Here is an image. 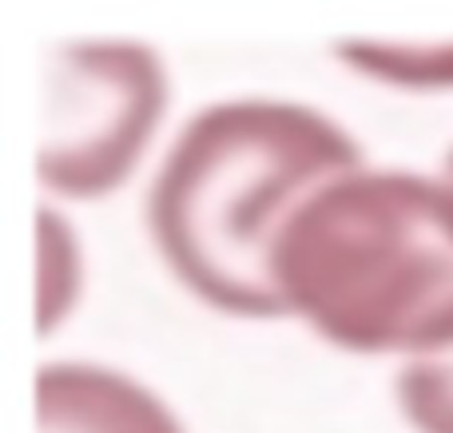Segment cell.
<instances>
[{
    "label": "cell",
    "mask_w": 453,
    "mask_h": 433,
    "mask_svg": "<svg viewBox=\"0 0 453 433\" xmlns=\"http://www.w3.org/2000/svg\"><path fill=\"white\" fill-rule=\"evenodd\" d=\"M350 171H362V148L306 103H211L183 124L151 179V243L215 310L290 315L271 275L274 235L303 199Z\"/></svg>",
    "instance_id": "cell-1"
},
{
    "label": "cell",
    "mask_w": 453,
    "mask_h": 433,
    "mask_svg": "<svg viewBox=\"0 0 453 433\" xmlns=\"http://www.w3.org/2000/svg\"><path fill=\"white\" fill-rule=\"evenodd\" d=\"M290 315L354 354L453 350V187L350 171L295 207L271 247Z\"/></svg>",
    "instance_id": "cell-2"
},
{
    "label": "cell",
    "mask_w": 453,
    "mask_h": 433,
    "mask_svg": "<svg viewBox=\"0 0 453 433\" xmlns=\"http://www.w3.org/2000/svg\"><path fill=\"white\" fill-rule=\"evenodd\" d=\"M167 111V72L148 44H48L36 175L48 191L96 199L140 163Z\"/></svg>",
    "instance_id": "cell-3"
},
{
    "label": "cell",
    "mask_w": 453,
    "mask_h": 433,
    "mask_svg": "<svg viewBox=\"0 0 453 433\" xmlns=\"http://www.w3.org/2000/svg\"><path fill=\"white\" fill-rule=\"evenodd\" d=\"M40 433H183L135 378L88 362H48L36 378Z\"/></svg>",
    "instance_id": "cell-4"
},
{
    "label": "cell",
    "mask_w": 453,
    "mask_h": 433,
    "mask_svg": "<svg viewBox=\"0 0 453 433\" xmlns=\"http://www.w3.org/2000/svg\"><path fill=\"white\" fill-rule=\"evenodd\" d=\"M346 64L374 80L402 87H441L453 84V48H394V44H338Z\"/></svg>",
    "instance_id": "cell-5"
},
{
    "label": "cell",
    "mask_w": 453,
    "mask_h": 433,
    "mask_svg": "<svg viewBox=\"0 0 453 433\" xmlns=\"http://www.w3.org/2000/svg\"><path fill=\"white\" fill-rule=\"evenodd\" d=\"M398 406L418 433H453V350L402 366Z\"/></svg>",
    "instance_id": "cell-6"
},
{
    "label": "cell",
    "mask_w": 453,
    "mask_h": 433,
    "mask_svg": "<svg viewBox=\"0 0 453 433\" xmlns=\"http://www.w3.org/2000/svg\"><path fill=\"white\" fill-rule=\"evenodd\" d=\"M446 183L453 187V148H449V156H446Z\"/></svg>",
    "instance_id": "cell-7"
}]
</instances>
